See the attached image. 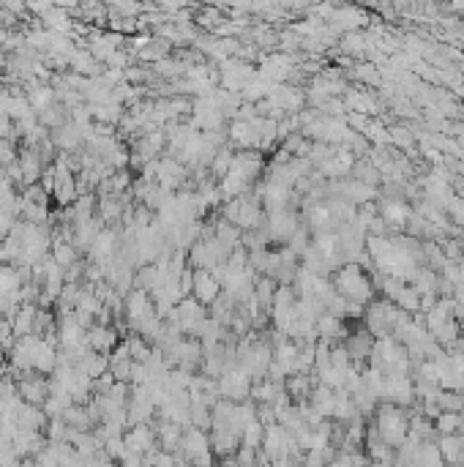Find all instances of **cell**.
Instances as JSON below:
<instances>
[{
    "instance_id": "obj_4",
    "label": "cell",
    "mask_w": 464,
    "mask_h": 467,
    "mask_svg": "<svg viewBox=\"0 0 464 467\" xmlns=\"http://www.w3.org/2000/svg\"><path fill=\"white\" fill-rule=\"evenodd\" d=\"M52 260L63 268V265H74V260H77V252L69 246V243H57L55 246V254H52Z\"/></svg>"
},
{
    "instance_id": "obj_1",
    "label": "cell",
    "mask_w": 464,
    "mask_h": 467,
    "mask_svg": "<svg viewBox=\"0 0 464 467\" xmlns=\"http://www.w3.org/2000/svg\"><path fill=\"white\" fill-rule=\"evenodd\" d=\"M118 344V336H115V331L107 326H93L88 331V347H93L96 353H107L109 347H115Z\"/></svg>"
},
{
    "instance_id": "obj_5",
    "label": "cell",
    "mask_w": 464,
    "mask_h": 467,
    "mask_svg": "<svg viewBox=\"0 0 464 467\" xmlns=\"http://www.w3.org/2000/svg\"><path fill=\"white\" fill-rule=\"evenodd\" d=\"M0 6H8V8H14V11H19V8L25 6V0H0Z\"/></svg>"
},
{
    "instance_id": "obj_2",
    "label": "cell",
    "mask_w": 464,
    "mask_h": 467,
    "mask_svg": "<svg viewBox=\"0 0 464 467\" xmlns=\"http://www.w3.org/2000/svg\"><path fill=\"white\" fill-rule=\"evenodd\" d=\"M22 396H25V402H30V405H42L46 402V394H49V388H46L44 380H22Z\"/></svg>"
},
{
    "instance_id": "obj_3",
    "label": "cell",
    "mask_w": 464,
    "mask_h": 467,
    "mask_svg": "<svg viewBox=\"0 0 464 467\" xmlns=\"http://www.w3.org/2000/svg\"><path fill=\"white\" fill-rule=\"evenodd\" d=\"M194 290L199 292V301H213L219 287H216V281L211 279V274H205V271H202V274L197 276V287H194Z\"/></svg>"
}]
</instances>
